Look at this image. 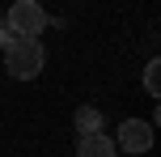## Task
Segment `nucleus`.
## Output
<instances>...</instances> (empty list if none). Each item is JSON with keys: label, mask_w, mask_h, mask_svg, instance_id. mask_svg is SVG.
I'll return each instance as SVG.
<instances>
[{"label": "nucleus", "mask_w": 161, "mask_h": 157, "mask_svg": "<svg viewBox=\"0 0 161 157\" xmlns=\"http://www.w3.org/2000/svg\"><path fill=\"white\" fill-rule=\"evenodd\" d=\"M42 64H47V51H42L38 38H17L13 47L4 51V72L13 76V81H34V76L42 72Z\"/></svg>", "instance_id": "f257e3e1"}, {"label": "nucleus", "mask_w": 161, "mask_h": 157, "mask_svg": "<svg viewBox=\"0 0 161 157\" xmlns=\"http://www.w3.org/2000/svg\"><path fill=\"white\" fill-rule=\"evenodd\" d=\"M76 132H80V136L102 132V110H97V106H80V110H76Z\"/></svg>", "instance_id": "39448f33"}, {"label": "nucleus", "mask_w": 161, "mask_h": 157, "mask_svg": "<svg viewBox=\"0 0 161 157\" xmlns=\"http://www.w3.org/2000/svg\"><path fill=\"white\" fill-rule=\"evenodd\" d=\"M144 89L153 93V98L161 93V59H148V68H144Z\"/></svg>", "instance_id": "423d86ee"}, {"label": "nucleus", "mask_w": 161, "mask_h": 157, "mask_svg": "<svg viewBox=\"0 0 161 157\" xmlns=\"http://www.w3.org/2000/svg\"><path fill=\"white\" fill-rule=\"evenodd\" d=\"M114 149L119 153H148L153 149V123H148V119H127V123H119Z\"/></svg>", "instance_id": "7ed1b4c3"}, {"label": "nucleus", "mask_w": 161, "mask_h": 157, "mask_svg": "<svg viewBox=\"0 0 161 157\" xmlns=\"http://www.w3.org/2000/svg\"><path fill=\"white\" fill-rule=\"evenodd\" d=\"M4 25L13 30V38H38V34L51 25V17H47V8H42L38 0H17V4L4 13Z\"/></svg>", "instance_id": "f03ea898"}, {"label": "nucleus", "mask_w": 161, "mask_h": 157, "mask_svg": "<svg viewBox=\"0 0 161 157\" xmlns=\"http://www.w3.org/2000/svg\"><path fill=\"white\" fill-rule=\"evenodd\" d=\"M76 157H119V149H114V140L106 132H93V136L76 140Z\"/></svg>", "instance_id": "20e7f679"}, {"label": "nucleus", "mask_w": 161, "mask_h": 157, "mask_svg": "<svg viewBox=\"0 0 161 157\" xmlns=\"http://www.w3.org/2000/svg\"><path fill=\"white\" fill-rule=\"evenodd\" d=\"M13 42H17V38H13V30H8V25H4V17H0V47L8 51V47H13Z\"/></svg>", "instance_id": "0eeeda50"}]
</instances>
